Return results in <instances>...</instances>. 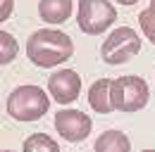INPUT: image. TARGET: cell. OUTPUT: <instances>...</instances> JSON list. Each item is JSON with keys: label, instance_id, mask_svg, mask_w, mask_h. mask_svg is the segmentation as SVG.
Returning a JSON list of instances; mask_svg holds the SVG:
<instances>
[{"label": "cell", "instance_id": "9", "mask_svg": "<svg viewBox=\"0 0 155 152\" xmlns=\"http://www.w3.org/2000/svg\"><path fill=\"white\" fill-rule=\"evenodd\" d=\"M110 86H112L110 78H98L96 83L88 88V105L98 114H107V112L115 109L112 107V100H110Z\"/></svg>", "mask_w": 155, "mask_h": 152}, {"label": "cell", "instance_id": "11", "mask_svg": "<svg viewBox=\"0 0 155 152\" xmlns=\"http://www.w3.org/2000/svg\"><path fill=\"white\" fill-rule=\"evenodd\" d=\"M24 152H60V145L45 133H31L24 140Z\"/></svg>", "mask_w": 155, "mask_h": 152}, {"label": "cell", "instance_id": "1", "mask_svg": "<svg viewBox=\"0 0 155 152\" xmlns=\"http://www.w3.org/2000/svg\"><path fill=\"white\" fill-rule=\"evenodd\" d=\"M72 55H74L72 38L62 31H55V29L34 31L31 38L26 40V57L31 59V64L43 67V69L58 67L62 62H67Z\"/></svg>", "mask_w": 155, "mask_h": 152}, {"label": "cell", "instance_id": "12", "mask_svg": "<svg viewBox=\"0 0 155 152\" xmlns=\"http://www.w3.org/2000/svg\"><path fill=\"white\" fill-rule=\"evenodd\" d=\"M17 40L12 33H7V31H0V64L5 67V64H10L15 57H17Z\"/></svg>", "mask_w": 155, "mask_h": 152}, {"label": "cell", "instance_id": "17", "mask_svg": "<svg viewBox=\"0 0 155 152\" xmlns=\"http://www.w3.org/2000/svg\"><path fill=\"white\" fill-rule=\"evenodd\" d=\"M141 152H155V150H141Z\"/></svg>", "mask_w": 155, "mask_h": 152}, {"label": "cell", "instance_id": "7", "mask_svg": "<svg viewBox=\"0 0 155 152\" xmlns=\"http://www.w3.org/2000/svg\"><path fill=\"white\" fill-rule=\"evenodd\" d=\"M48 93L60 105L74 102L81 93V76L74 69H60L55 74H50V78H48Z\"/></svg>", "mask_w": 155, "mask_h": 152}, {"label": "cell", "instance_id": "14", "mask_svg": "<svg viewBox=\"0 0 155 152\" xmlns=\"http://www.w3.org/2000/svg\"><path fill=\"white\" fill-rule=\"evenodd\" d=\"M12 2H15V0H2V2H0V19H2V21L10 19V14H12Z\"/></svg>", "mask_w": 155, "mask_h": 152}, {"label": "cell", "instance_id": "10", "mask_svg": "<svg viewBox=\"0 0 155 152\" xmlns=\"http://www.w3.org/2000/svg\"><path fill=\"white\" fill-rule=\"evenodd\" d=\"M93 150L96 152H131V143H129L127 133H122V131H105V133L98 135Z\"/></svg>", "mask_w": 155, "mask_h": 152}, {"label": "cell", "instance_id": "4", "mask_svg": "<svg viewBox=\"0 0 155 152\" xmlns=\"http://www.w3.org/2000/svg\"><path fill=\"white\" fill-rule=\"evenodd\" d=\"M141 50V38L134 29L119 26L100 45V59L105 64H124Z\"/></svg>", "mask_w": 155, "mask_h": 152}, {"label": "cell", "instance_id": "18", "mask_svg": "<svg viewBox=\"0 0 155 152\" xmlns=\"http://www.w3.org/2000/svg\"><path fill=\"white\" fill-rule=\"evenodd\" d=\"M2 152H15V150H2Z\"/></svg>", "mask_w": 155, "mask_h": 152}, {"label": "cell", "instance_id": "6", "mask_svg": "<svg viewBox=\"0 0 155 152\" xmlns=\"http://www.w3.org/2000/svg\"><path fill=\"white\" fill-rule=\"evenodd\" d=\"M55 128L64 140L81 143V140L88 138V133L93 128V121H91L88 114L79 112V109H60L55 114Z\"/></svg>", "mask_w": 155, "mask_h": 152}, {"label": "cell", "instance_id": "8", "mask_svg": "<svg viewBox=\"0 0 155 152\" xmlns=\"http://www.w3.org/2000/svg\"><path fill=\"white\" fill-rule=\"evenodd\" d=\"M38 14L43 21L62 24L72 14V0H38Z\"/></svg>", "mask_w": 155, "mask_h": 152}, {"label": "cell", "instance_id": "16", "mask_svg": "<svg viewBox=\"0 0 155 152\" xmlns=\"http://www.w3.org/2000/svg\"><path fill=\"white\" fill-rule=\"evenodd\" d=\"M150 10H155V0H150Z\"/></svg>", "mask_w": 155, "mask_h": 152}, {"label": "cell", "instance_id": "13", "mask_svg": "<svg viewBox=\"0 0 155 152\" xmlns=\"http://www.w3.org/2000/svg\"><path fill=\"white\" fill-rule=\"evenodd\" d=\"M138 24H141V29H143V36L155 45V10H150V7L143 10V12L138 14Z\"/></svg>", "mask_w": 155, "mask_h": 152}, {"label": "cell", "instance_id": "5", "mask_svg": "<svg viewBox=\"0 0 155 152\" xmlns=\"http://www.w3.org/2000/svg\"><path fill=\"white\" fill-rule=\"evenodd\" d=\"M117 19V10L110 0H79V29L88 36H98L110 29Z\"/></svg>", "mask_w": 155, "mask_h": 152}, {"label": "cell", "instance_id": "15", "mask_svg": "<svg viewBox=\"0 0 155 152\" xmlns=\"http://www.w3.org/2000/svg\"><path fill=\"white\" fill-rule=\"evenodd\" d=\"M117 2H119V5H136L138 0H117Z\"/></svg>", "mask_w": 155, "mask_h": 152}, {"label": "cell", "instance_id": "2", "mask_svg": "<svg viewBox=\"0 0 155 152\" xmlns=\"http://www.w3.org/2000/svg\"><path fill=\"white\" fill-rule=\"evenodd\" d=\"M50 107V97L38 86H19L7 97V114L15 121H36Z\"/></svg>", "mask_w": 155, "mask_h": 152}, {"label": "cell", "instance_id": "3", "mask_svg": "<svg viewBox=\"0 0 155 152\" xmlns=\"http://www.w3.org/2000/svg\"><path fill=\"white\" fill-rule=\"evenodd\" d=\"M148 97H150L148 95V83L141 76H119V78H112L110 100H112L115 109L134 114L148 105Z\"/></svg>", "mask_w": 155, "mask_h": 152}]
</instances>
